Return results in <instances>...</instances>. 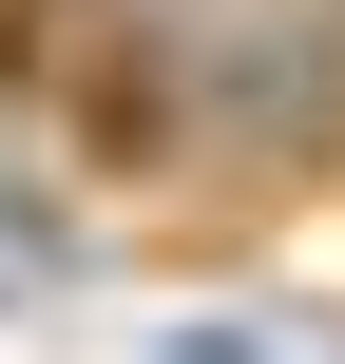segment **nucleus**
Returning a JSON list of instances; mask_svg holds the SVG:
<instances>
[{
	"label": "nucleus",
	"instance_id": "nucleus-2",
	"mask_svg": "<svg viewBox=\"0 0 345 364\" xmlns=\"http://www.w3.org/2000/svg\"><path fill=\"white\" fill-rule=\"evenodd\" d=\"M96 58V0H0V96H58Z\"/></svg>",
	"mask_w": 345,
	"mask_h": 364
},
{
	"label": "nucleus",
	"instance_id": "nucleus-1",
	"mask_svg": "<svg viewBox=\"0 0 345 364\" xmlns=\"http://www.w3.org/2000/svg\"><path fill=\"white\" fill-rule=\"evenodd\" d=\"M192 115H211V58H192V19H96L77 154H96V173H173V154H192Z\"/></svg>",
	"mask_w": 345,
	"mask_h": 364
}]
</instances>
